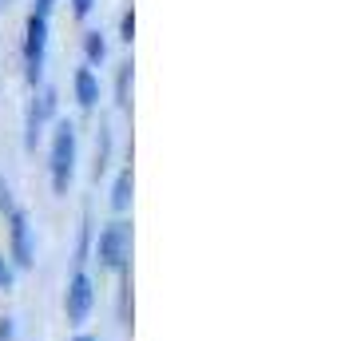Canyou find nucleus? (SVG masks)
I'll return each mask as SVG.
<instances>
[{
  "mask_svg": "<svg viewBox=\"0 0 353 341\" xmlns=\"http://www.w3.org/2000/svg\"><path fill=\"white\" fill-rule=\"evenodd\" d=\"M76 155H80V139H76V123L72 119H56L52 123V143H48V179L52 195H68V187L76 179Z\"/></svg>",
  "mask_w": 353,
  "mask_h": 341,
  "instance_id": "1",
  "label": "nucleus"
},
{
  "mask_svg": "<svg viewBox=\"0 0 353 341\" xmlns=\"http://www.w3.org/2000/svg\"><path fill=\"white\" fill-rule=\"evenodd\" d=\"M92 258L99 262V270L123 274V270L131 266V223H123V218L103 223L99 234L92 238Z\"/></svg>",
  "mask_w": 353,
  "mask_h": 341,
  "instance_id": "2",
  "label": "nucleus"
},
{
  "mask_svg": "<svg viewBox=\"0 0 353 341\" xmlns=\"http://www.w3.org/2000/svg\"><path fill=\"white\" fill-rule=\"evenodd\" d=\"M44 64H48V20L28 12V20H24V80L32 92L44 83Z\"/></svg>",
  "mask_w": 353,
  "mask_h": 341,
  "instance_id": "3",
  "label": "nucleus"
},
{
  "mask_svg": "<svg viewBox=\"0 0 353 341\" xmlns=\"http://www.w3.org/2000/svg\"><path fill=\"white\" fill-rule=\"evenodd\" d=\"M92 309H96V278L88 270H72L64 286V318L72 329H83L92 322Z\"/></svg>",
  "mask_w": 353,
  "mask_h": 341,
  "instance_id": "4",
  "label": "nucleus"
},
{
  "mask_svg": "<svg viewBox=\"0 0 353 341\" xmlns=\"http://www.w3.org/2000/svg\"><path fill=\"white\" fill-rule=\"evenodd\" d=\"M4 223H8V262L20 270H32L36 266V234H32V218L24 207H12V211L4 214Z\"/></svg>",
  "mask_w": 353,
  "mask_h": 341,
  "instance_id": "5",
  "label": "nucleus"
},
{
  "mask_svg": "<svg viewBox=\"0 0 353 341\" xmlns=\"http://www.w3.org/2000/svg\"><path fill=\"white\" fill-rule=\"evenodd\" d=\"M56 99L60 96H56L52 83H40L32 92V103H28V112H24V147H28V151H36L40 139H44V127L60 119V115H56Z\"/></svg>",
  "mask_w": 353,
  "mask_h": 341,
  "instance_id": "6",
  "label": "nucleus"
},
{
  "mask_svg": "<svg viewBox=\"0 0 353 341\" xmlns=\"http://www.w3.org/2000/svg\"><path fill=\"white\" fill-rule=\"evenodd\" d=\"M72 92H76V103H80L83 112H92V107H96L99 103V92H103V87H99V76H96V68H76V76H72Z\"/></svg>",
  "mask_w": 353,
  "mask_h": 341,
  "instance_id": "7",
  "label": "nucleus"
},
{
  "mask_svg": "<svg viewBox=\"0 0 353 341\" xmlns=\"http://www.w3.org/2000/svg\"><path fill=\"white\" fill-rule=\"evenodd\" d=\"M131 191H135V175H131V167H119L115 171V183H112V198H108L115 218H123L131 211Z\"/></svg>",
  "mask_w": 353,
  "mask_h": 341,
  "instance_id": "8",
  "label": "nucleus"
},
{
  "mask_svg": "<svg viewBox=\"0 0 353 341\" xmlns=\"http://www.w3.org/2000/svg\"><path fill=\"white\" fill-rule=\"evenodd\" d=\"M103 60H108V36L99 32V28L83 32V64H88V68H99Z\"/></svg>",
  "mask_w": 353,
  "mask_h": 341,
  "instance_id": "9",
  "label": "nucleus"
},
{
  "mask_svg": "<svg viewBox=\"0 0 353 341\" xmlns=\"http://www.w3.org/2000/svg\"><path fill=\"white\" fill-rule=\"evenodd\" d=\"M88 258H92V214L80 218V242H76V270H88Z\"/></svg>",
  "mask_w": 353,
  "mask_h": 341,
  "instance_id": "10",
  "label": "nucleus"
},
{
  "mask_svg": "<svg viewBox=\"0 0 353 341\" xmlns=\"http://www.w3.org/2000/svg\"><path fill=\"white\" fill-rule=\"evenodd\" d=\"M108 163H112V127H99V143H96V179L108 175Z\"/></svg>",
  "mask_w": 353,
  "mask_h": 341,
  "instance_id": "11",
  "label": "nucleus"
},
{
  "mask_svg": "<svg viewBox=\"0 0 353 341\" xmlns=\"http://www.w3.org/2000/svg\"><path fill=\"white\" fill-rule=\"evenodd\" d=\"M131 103V64H119V80H115V107Z\"/></svg>",
  "mask_w": 353,
  "mask_h": 341,
  "instance_id": "12",
  "label": "nucleus"
},
{
  "mask_svg": "<svg viewBox=\"0 0 353 341\" xmlns=\"http://www.w3.org/2000/svg\"><path fill=\"white\" fill-rule=\"evenodd\" d=\"M17 290V266L8 262V254H0V293Z\"/></svg>",
  "mask_w": 353,
  "mask_h": 341,
  "instance_id": "13",
  "label": "nucleus"
},
{
  "mask_svg": "<svg viewBox=\"0 0 353 341\" xmlns=\"http://www.w3.org/2000/svg\"><path fill=\"white\" fill-rule=\"evenodd\" d=\"M119 40H123V44L135 40V8H128V12L119 17Z\"/></svg>",
  "mask_w": 353,
  "mask_h": 341,
  "instance_id": "14",
  "label": "nucleus"
},
{
  "mask_svg": "<svg viewBox=\"0 0 353 341\" xmlns=\"http://www.w3.org/2000/svg\"><path fill=\"white\" fill-rule=\"evenodd\" d=\"M17 207V198H12V187H8V179H0V214H8Z\"/></svg>",
  "mask_w": 353,
  "mask_h": 341,
  "instance_id": "15",
  "label": "nucleus"
},
{
  "mask_svg": "<svg viewBox=\"0 0 353 341\" xmlns=\"http://www.w3.org/2000/svg\"><path fill=\"white\" fill-rule=\"evenodd\" d=\"M72 4V17L76 20H88L92 17V8H96V0H68Z\"/></svg>",
  "mask_w": 353,
  "mask_h": 341,
  "instance_id": "16",
  "label": "nucleus"
},
{
  "mask_svg": "<svg viewBox=\"0 0 353 341\" xmlns=\"http://www.w3.org/2000/svg\"><path fill=\"white\" fill-rule=\"evenodd\" d=\"M0 341H20L17 322H12V318H0Z\"/></svg>",
  "mask_w": 353,
  "mask_h": 341,
  "instance_id": "17",
  "label": "nucleus"
},
{
  "mask_svg": "<svg viewBox=\"0 0 353 341\" xmlns=\"http://www.w3.org/2000/svg\"><path fill=\"white\" fill-rule=\"evenodd\" d=\"M52 8H56V0H36L32 4V12L36 17H44V20H52Z\"/></svg>",
  "mask_w": 353,
  "mask_h": 341,
  "instance_id": "18",
  "label": "nucleus"
},
{
  "mask_svg": "<svg viewBox=\"0 0 353 341\" xmlns=\"http://www.w3.org/2000/svg\"><path fill=\"white\" fill-rule=\"evenodd\" d=\"M68 341H99L96 333H88V329H72V338Z\"/></svg>",
  "mask_w": 353,
  "mask_h": 341,
  "instance_id": "19",
  "label": "nucleus"
}]
</instances>
